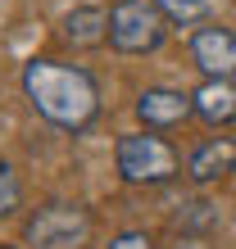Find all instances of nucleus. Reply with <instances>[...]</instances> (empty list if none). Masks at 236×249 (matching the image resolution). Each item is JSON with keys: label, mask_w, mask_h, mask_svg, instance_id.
<instances>
[{"label": "nucleus", "mask_w": 236, "mask_h": 249, "mask_svg": "<svg viewBox=\"0 0 236 249\" xmlns=\"http://www.w3.org/2000/svg\"><path fill=\"white\" fill-rule=\"evenodd\" d=\"M23 95L50 127L82 131L100 113V86L86 68L59 59H27L23 64Z\"/></svg>", "instance_id": "obj_1"}, {"label": "nucleus", "mask_w": 236, "mask_h": 249, "mask_svg": "<svg viewBox=\"0 0 236 249\" xmlns=\"http://www.w3.org/2000/svg\"><path fill=\"white\" fill-rule=\"evenodd\" d=\"M0 249H14V245H0Z\"/></svg>", "instance_id": "obj_13"}, {"label": "nucleus", "mask_w": 236, "mask_h": 249, "mask_svg": "<svg viewBox=\"0 0 236 249\" xmlns=\"http://www.w3.org/2000/svg\"><path fill=\"white\" fill-rule=\"evenodd\" d=\"M109 249H155V240L145 236V231H123V236H114Z\"/></svg>", "instance_id": "obj_12"}, {"label": "nucleus", "mask_w": 236, "mask_h": 249, "mask_svg": "<svg viewBox=\"0 0 236 249\" xmlns=\"http://www.w3.org/2000/svg\"><path fill=\"white\" fill-rule=\"evenodd\" d=\"M227 172H236V141H227V136L200 141L196 150H191V159H186V177L200 181V186L227 177Z\"/></svg>", "instance_id": "obj_7"}, {"label": "nucleus", "mask_w": 236, "mask_h": 249, "mask_svg": "<svg viewBox=\"0 0 236 249\" xmlns=\"http://www.w3.org/2000/svg\"><path fill=\"white\" fill-rule=\"evenodd\" d=\"M64 41L78 50H96L109 41V14L100 5H78L64 14Z\"/></svg>", "instance_id": "obj_9"}, {"label": "nucleus", "mask_w": 236, "mask_h": 249, "mask_svg": "<svg viewBox=\"0 0 236 249\" xmlns=\"http://www.w3.org/2000/svg\"><path fill=\"white\" fill-rule=\"evenodd\" d=\"M114 168L127 186H164L177 177V150L159 131H132L114 145Z\"/></svg>", "instance_id": "obj_2"}, {"label": "nucleus", "mask_w": 236, "mask_h": 249, "mask_svg": "<svg viewBox=\"0 0 236 249\" xmlns=\"http://www.w3.org/2000/svg\"><path fill=\"white\" fill-rule=\"evenodd\" d=\"M191 59L204 77H236V32L232 27H200L191 36Z\"/></svg>", "instance_id": "obj_6"}, {"label": "nucleus", "mask_w": 236, "mask_h": 249, "mask_svg": "<svg viewBox=\"0 0 236 249\" xmlns=\"http://www.w3.org/2000/svg\"><path fill=\"white\" fill-rule=\"evenodd\" d=\"M191 113H196L191 95L173 91V86H150V91L137 95V118H141L145 131H173V127H182Z\"/></svg>", "instance_id": "obj_5"}, {"label": "nucleus", "mask_w": 236, "mask_h": 249, "mask_svg": "<svg viewBox=\"0 0 236 249\" xmlns=\"http://www.w3.org/2000/svg\"><path fill=\"white\" fill-rule=\"evenodd\" d=\"M168 36V18L155 0H114L109 9V46L123 54H155Z\"/></svg>", "instance_id": "obj_3"}, {"label": "nucleus", "mask_w": 236, "mask_h": 249, "mask_svg": "<svg viewBox=\"0 0 236 249\" xmlns=\"http://www.w3.org/2000/svg\"><path fill=\"white\" fill-rule=\"evenodd\" d=\"M19 209V177L9 172V163H0V217H9Z\"/></svg>", "instance_id": "obj_11"}, {"label": "nucleus", "mask_w": 236, "mask_h": 249, "mask_svg": "<svg viewBox=\"0 0 236 249\" xmlns=\"http://www.w3.org/2000/svg\"><path fill=\"white\" fill-rule=\"evenodd\" d=\"M191 105H196V118H204L209 127H227V123H236V82L204 77L196 91H191Z\"/></svg>", "instance_id": "obj_8"}, {"label": "nucleus", "mask_w": 236, "mask_h": 249, "mask_svg": "<svg viewBox=\"0 0 236 249\" xmlns=\"http://www.w3.org/2000/svg\"><path fill=\"white\" fill-rule=\"evenodd\" d=\"M91 213L82 209V204H41V209L27 217V227H23V236L27 245H37V249H78L91 240Z\"/></svg>", "instance_id": "obj_4"}, {"label": "nucleus", "mask_w": 236, "mask_h": 249, "mask_svg": "<svg viewBox=\"0 0 236 249\" xmlns=\"http://www.w3.org/2000/svg\"><path fill=\"white\" fill-rule=\"evenodd\" d=\"M155 5H159V14L168 23H182V27L209 18V0H155Z\"/></svg>", "instance_id": "obj_10"}]
</instances>
